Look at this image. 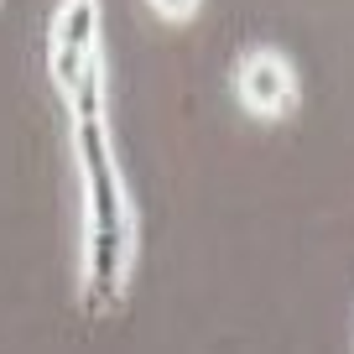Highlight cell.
Returning a JSON list of instances; mask_svg holds the SVG:
<instances>
[{"label":"cell","mask_w":354,"mask_h":354,"mask_svg":"<svg viewBox=\"0 0 354 354\" xmlns=\"http://www.w3.org/2000/svg\"><path fill=\"white\" fill-rule=\"evenodd\" d=\"M156 16H167V21H188L193 11H198V0H146Z\"/></svg>","instance_id":"277c9868"},{"label":"cell","mask_w":354,"mask_h":354,"mask_svg":"<svg viewBox=\"0 0 354 354\" xmlns=\"http://www.w3.org/2000/svg\"><path fill=\"white\" fill-rule=\"evenodd\" d=\"M63 100L73 110V151H78V183H84V308L115 313L131 292L136 271V209L110 141L104 68L88 63Z\"/></svg>","instance_id":"6da1fadb"},{"label":"cell","mask_w":354,"mask_h":354,"mask_svg":"<svg viewBox=\"0 0 354 354\" xmlns=\"http://www.w3.org/2000/svg\"><path fill=\"white\" fill-rule=\"evenodd\" d=\"M234 94H240V104L255 120H281V115L297 110V73H292V63L281 53L255 47L234 68Z\"/></svg>","instance_id":"3957f363"},{"label":"cell","mask_w":354,"mask_h":354,"mask_svg":"<svg viewBox=\"0 0 354 354\" xmlns=\"http://www.w3.org/2000/svg\"><path fill=\"white\" fill-rule=\"evenodd\" d=\"M88 63H100V0H63L53 16V47H47L53 84L68 94Z\"/></svg>","instance_id":"7a4b0ae2"}]
</instances>
